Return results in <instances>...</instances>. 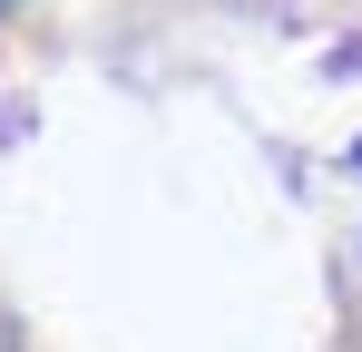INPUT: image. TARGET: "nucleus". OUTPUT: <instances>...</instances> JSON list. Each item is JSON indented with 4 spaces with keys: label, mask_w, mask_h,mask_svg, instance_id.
<instances>
[{
    "label": "nucleus",
    "mask_w": 362,
    "mask_h": 352,
    "mask_svg": "<svg viewBox=\"0 0 362 352\" xmlns=\"http://www.w3.org/2000/svg\"><path fill=\"white\" fill-rule=\"evenodd\" d=\"M353 167H362V147H353Z\"/></svg>",
    "instance_id": "obj_1"
}]
</instances>
